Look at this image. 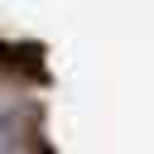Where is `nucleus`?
Returning <instances> with one entry per match:
<instances>
[{"label": "nucleus", "instance_id": "1", "mask_svg": "<svg viewBox=\"0 0 154 154\" xmlns=\"http://www.w3.org/2000/svg\"><path fill=\"white\" fill-rule=\"evenodd\" d=\"M24 106H5L0 101V154H10L14 149V140H19V130H24Z\"/></svg>", "mask_w": 154, "mask_h": 154}]
</instances>
